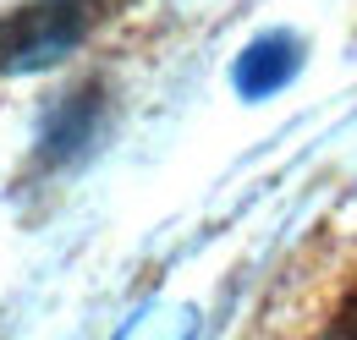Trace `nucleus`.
I'll use <instances>...</instances> for the list:
<instances>
[{
  "label": "nucleus",
  "mask_w": 357,
  "mask_h": 340,
  "mask_svg": "<svg viewBox=\"0 0 357 340\" xmlns=\"http://www.w3.org/2000/svg\"><path fill=\"white\" fill-rule=\"evenodd\" d=\"M93 127H99V93L83 88V93H72L66 105H55V121H50V132H45V154L50 160L77 154V148L93 137Z\"/></svg>",
  "instance_id": "obj_3"
},
{
  "label": "nucleus",
  "mask_w": 357,
  "mask_h": 340,
  "mask_svg": "<svg viewBox=\"0 0 357 340\" xmlns=\"http://www.w3.org/2000/svg\"><path fill=\"white\" fill-rule=\"evenodd\" d=\"M83 44V11L72 0H39L0 22V72H45Z\"/></svg>",
  "instance_id": "obj_1"
},
{
  "label": "nucleus",
  "mask_w": 357,
  "mask_h": 340,
  "mask_svg": "<svg viewBox=\"0 0 357 340\" xmlns=\"http://www.w3.org/2000/svg\"><path fill=\"white\" fill-rule=\"evenodd\" d=\"M297 66H303V44L291 39V33H264V39H253L236 55L231 77H236L242 99H269L275 88H286L297 77Z\"/></svg>",
  "instance_id": "obj_2"
},
{
  "label": "nucleus",
  "mask_w": 357,
  "mask_h": 340,
  "mask_svg": "<svg viewBox=\"0 0 357 340\" xmlns=\"http://www.w3.org/2000/svg\"><path fill=\"white\" fill-rule=\"evenodd\" d=\"M319 340H357V302H352V307H341V318H335Z\"/></svg>",
  "instance_id": "obj_4"
}]
</instances>
